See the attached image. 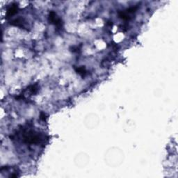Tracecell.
<instances>
[{"label":"cell","instance_id":"obj_4","mask_svg":"<svg viewBox=\"0 0 178 178\" xmlns=\"http://www.w3.org/2000/svg\"><path fill=\"white\" fill-rule=\"evenodd\" d=\"M89 156L84 153H79L75 158V165L79 168H84L89 163Z\"/></svg>","mask_w":178,"mask_h":178},{"label":"cell","instance_id":"obj_8","mask_svg":"<svg viewBox=\"0 0 178 178\" xmlns=\"http://www.w3.org/2000/svg\"><path fill=\"white\" fill-rule=\"evenodd\" d=\"M24 20L22 18H18L16 20H14L11 22V25L15 26V27H24Z\"/></svg>","mask_w":178,"mask_h":178},{"label":"cell","instance_id":"obj_6","mask_svg":"<svg viewBox=\"0 0 178 178\" xmlns=\"http://www.w3.org/2000/svg\"><path fill=\"white\" fill-rule=\"evenodd\" d=\"M18 12V5L17 4H13L9 7L6 12V18H10L11 16L15 15Z\"/></svg>","mask_w":178,"mask_h":178},{"label":"cell","instance_id":"obj_3","mask_svg":"<svg viewBox=\"0 0 178 178\" xmlns=\"http://www.w3.org/2000/svg\"><path fill=\"white\" fill-rule=\"evenodd\" d=\"M99 119L98 116L96 113H89L85 118L84 125L88 129H94L98 126Z\"/></svg>","mask_w":178,"mask_h":178},{"label":"cell","instance_id":"obj_1","mask_svg":"<svg viewBox=\"0 0 178 178\" xmlns=\"http://www.w3.org/2000/svg\"><path fill=\"white\" fill-rule=\"evenodd\" d=\"M125 160V154L122 149L117 147H112L104 154V161L109 166L116 168L122 164Z\"/></svg>","mask_w":178,"mask_h":178},{"label":"cell","instance_id":"obj_10","mask_svg":"<svg viewBox=\"0 0 178 178\" xmlns=\"http://www.w3.org/2000/svg\"><path fill=\"white\" fill-rule=\"evenodd\" d=\"M138 8H139V6H132V7H130V8H127V10H125V11H126L127 13H129V15H132V14H134L135 12L138 10Z\"/></svg>","mask_w":178,"mask_h":178},{"label":"cell","instance_id":"obj_7","mask_svg":"<svg viewBox=\"0 0 178 178\" xmlns=\"http://www.w3.org/2000/svg\"><path fill=\"white\" fill-rule=\"evenodd\" d=\"M118 16H119L120 18L123 19V20H130L132 19L131 15H129V13H127L125 11H120L119 13H118Z\"/></svg>","mask_w":178,"mask_h":178},{"label":"cell","instance_id":"obj_9","mask_svg":"<svg viewBox=\"0 0 178 178\" xmlns=\"http://www.w3.org/2000/svg\"><path fill=\"white\" fill-rule=\"evenodd\" d=\"M75 70L77 74L82 75V77H84V76L86 75V72H87L86 69H85V68L83 67V66H82V67L75 68Z\"/></svg>","mask_w":178,"mask_h":178},{"label":"cell","instance_id":"obj_5","mask_svg":"<svg viewBox=\"0 0 178 178\" xmlns=\"http://www.w3.org/2000/svg\"><path fill=\"white\" fill-rule=\"evenodd\" d=\"M48 20H49V23L53 24V25L56 26L57 27L61 28V27H62L63 21L61 20V19H60L58 17L57 15H56V13L54 11H52L49 12Z\"/></svg>","mask_w":178,"mask_h":178},{"label":"cell","instance_id":"obj_11","mask_svg":"<svg viewBox=\"0 0 178 178\" xmlns=\"http://www.w3.org/2000/svg\"><path fill=\"white\" fill-rule=\"evenodd\" d=\"M40 119L42 120L43 121H45L46 120V116L45 114L43 112H41L40 113Z\"/></svg>","mask_w":178,"mask_h":178},{"label":"cell","instance_id":"obj_2","mask_svg":"<svg viewBox=\"0 0 178 178\" xmlns=\"http://www.w3.org/2000/svg\"><path fill=\"white\" fill-rule=\"evenodd\" d=\"M42 141V136L35 131H29L23 134V141L29 144H39Z\"/></svg>","mask_w":178,"mask_h":178}]
</instances>
